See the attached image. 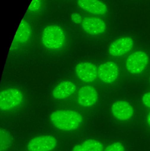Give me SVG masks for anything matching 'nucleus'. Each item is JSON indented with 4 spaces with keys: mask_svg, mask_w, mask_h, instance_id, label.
I'll return each instance as SVG.
<instances>
[{
    "mask_svg": "<svg viewBox=\"0 0 150 151\" xmlns=\"http://www.w3.org/2000/svg\"><path fill=\"white\" fill-rule=\"evenodd\" d=\"M78 6L83 10L97 15H103L107 12V5L100 0H77Z\"/></svg>",
    "mask_w": 150,
    "mask_h": 151,
    "instance_id": "f8f14e48",
    "label": "nucleus"
},
{
    "mask_svg": "<svg viewBox=\"0 0 150 151\" xmlns=\"http://www.w3.org/2000/svg\"><path fill=\"white\" fill-rule=\"evenodd\" d=\"M146 122H147L148 124L149 125V126L150 127V111H149V113L146 116Z\"/></svg>",
    "mask_w": 150,
    "mask_h": 151,
    "instance_id": "412c9836",
    "label": "nucleus"
},
{
    "mask_svg": "<svg viewBox=\"0 0 150 151\" xmlns=\"http://www.w3.org/2000/svg\"><path fill=\"white\" fill-rule=\"evenodd\" d=\"M42 5V1L41 0H33L31 4L29 6V8L28 9V11L31 12H36L38 11Z\"/></svg>",
    "mask_w": 150,
    "mask_h": 151,
    "instance_id": "a211bd4d",
    "label": "nucleus"
},
{
    "mask_svg": "<svg viewBox=\"0 0 150 151\" xmlns=\"http://www.w3.org/2000/svg\"><path fill=\"white\" fill-rule=\"evenodd\" d=\"M97 72L98 77L101 81L106 84H110L117 78L119 69L116 63L106 61L98 67Z\"/></svg>",
    "mask_w": 150,
    "mask_h": 151,
    "instance_id": "423d86ee",
    "label": "nucleus"
},
{
    "mask_svg": "<svg viewBox=\"0 0 150 151\" xmlns=\"http://www.w3.org/2000/svg\"><path fill=\"white\" fill-rule=\"evenodd\" d=\"M104 151H125V147L121 142H116L107 146Z\"/></svg>",
    "mask_w": 150,
    "mask_h": 151,
    "instance_id": "f3484780",
    "label": "nucleus"
},
{
    "mask_svg": "<svg viewBox=\"0 0 150 151\" xmlns=\"http://www.w3.org/2000/svg\"><path fill=\"white\" fill-rule=\"evenodd\" d=\"M111 111L116 119L120 121H126L132 117L135 110L133 107L129 102L119 100L112 104Z\"/></svg>",
    "mask_w": 150,
    "mask_h": 151,
    "instance_id": "1a4fd4ad",
    "label": "nucleus"
},
{
    "mask_svg": "<svg viewBox=\"0 0 150 151\" xmlns=\"http://www.w3.org/2000/svg\"><path fill=\"white\" fill-rule=\"evenodd\" d=\"M77 100L80 106L89 107L94 105L98 100V93L95 88L91 85L81 87L78 93Z\"/></svg>",
    "mask_w": 150,
    "mask_h": 151,
    "instance_id": "6e6552de",
    "label": "nucleus"
},
{
    "mask_svg": "<svg viewBox=\"0 0 150 151\" xmlns=\"http://www.w3.org/2000/svg\"><path fill=\"white\" fill-rule=\"evenodd\" d=\"M57 145L56 139L51 135H43L32 139L28 143L30 151H52Z\"/></svg>",
    "mask_w": 150,
    "mask_h": 151,
    "instance_id": "39448f33",
    "label": "nucleus"
},
{
    "mask_svg": "<svg viewBox=\"0 0 150 151\" xmlns=\"http://www.w3.org/2000/svg\"><path fill=\"white\" fill-rule=\"evenodd\" d=\"M76 87V85L71 81H61L53 90L52 96L57 100L66 99L75 93Z\"/></svg>",
    "mask_w": 150,
    "mask_h": 151,
    "instance_id": "ddd939ff",
    "label": "nucleus"
},
{
    "mask_svg": "<svg viewBox=\"0 0 150 151\" xmlns=\"http://www.w3.org/2000/svg\"><path fill=\"white\" fill-rule=\"evenodd\" d=\"M81 27L85 32L92 35L102 34L106 29L105 22L101 18L94 17L84 18L81 22Z\"/></svg>",
    "mask_w": 150,
    "mask_h": 151,
    "instance_id": "9b49d317",
    "label": "nucleus"
},
{
    "mask_svg": "<svg viewBox=\"0 0 150 151\" xmlns=\"http://www.w3.org/2000/svg\"><path fill=\"white\" fill-rule=\"evenodd\" d=\"M149 81H150V77H149Z\"/></svg>",
    "mask_w": 150,
    "mask_h": 151,
    "instance_id": "4be33fe9",
    "label": "nucleus"
},
{
    "mask_svg": "<svg viewBox=\"0 0 150 151\" xmlns=\"http://www.w3.org/2000/svg\"><path fill=\"white\" fill-rule=\"evenodd\" d=\"M65 42V34L59 25H50L46 27L42 32V42L47 49L56 50L63 47Z\"/></svg>",
    "mask_w": 150,
    "mask_h": 151,
    "instance_id": "f03ea898",
    "label": "nucleus"
},
{
    "mask_svg": "<svg viewBox=\"0 0 150 151\" xmlns=\"http://www.w3.org/2000/svg\"><path fill=\"white\" fill-rule=\"evenodd\" d=\"M75 71L77 77L82 81L93 82L98 76L97 67L90 62H81L76 64Z\"/></svg>",
    "mask_w": 150,
    "mask_h": 151,
    "instance_id": "0eeeda50",
    "label": "nucleus"
},
{
    "mask_svg": "<svg viewBox=\"0 0 150 151\" xmlns=\"http://www.w3.org/2000/svg\"><path fill=\"white\" fill-rule=\"evenodd\" d=\"M1 135V151H5L8 149L12 142V137L11 134L4 129H1L0 130Z\"/></svg>",
    "mask_w": 150,
    "mask_h": 151,
    "instance_id": "dca6fc26",
    "label": "nucleus"
},
{
    "mask_svg": "<svg viewBox=\"0 0 150 151\" xmlns=\"http://www.w3.org/2000/svg\"><path fill=\"white\" fill-rule=\"evenodd\" d=\"M50 119L55 127L65 131L76 130L83 121V117L79 113L69 110L55 111L51 114Z\"/></svg>",
    "mask_w": 150,
    "mask_h": 151,
    "instance_id": "f257e3e1",
    "label": "nucleus"
},
{
    "mask_svg": "<svg viewBox=\"0 0 150 151\" xmlns=\"http://www.w3.org/2000/svg\"><path fill=\"white\" fill-rule=\"evenodd\" d=\"M31 35V28L30 24L25 20L21 21L15 36V41L20 44L27 42Z\"/></svg>",
    "mask_w": 150,
    "mask_h": 151,
    "instance_id": "4468645a",
    "label": "nucleus"
},
{
    "mask_svg": "<svg viewBox=\"0 0 150 151\" xmlns=\"http://www.w3.org/2000/svg\"><path fill=\"white\" fill-rule=\"evenodd\" d=\"M142 102L146 107L150 109V91L145 93L142 96Z\"/></svg>",
    "mask_w": 150,
    "mask_h": 151,
    "instance_id": "6ab92c4d",
    "label": "nucleus"
},
{
    "mask_svg": "<svg viewBox=\"0 0 150 151\" xmlns=\"http://www.w3.org/2000/svg\"><path fill=\"white\" fill-rule=\"evenodd\" d=\"M149 63L148 54L141 50H138L129 55L126 61V68L127 71L134 75L142 73Z\"/></svg>",
    "mask_w": 150,
    "mask_h": 151,
    "instance_id": "20e7f679",
    "label": "nucleus"
},
{
    "mask_svg": "<svg viewBox=\"0 0 150 151\" xmlns=\"http://www.w3.org/2000/svg\"><path fill=\"white\" fill-rule=\"evenodd\" d=\"M103 145L94 139H88L75 146L72 151H103Z\"/></svg>",
    "mask_w": 150,
    "mask_h": 151,
    "instance_id": "2eb2a0df",
    "label": "nucleus"
},
{
    "mask_svg": "<svg viewBox=\"0 0 150 151\" xmlns=\"http://www.w3.org/2000/svg\"><path fill=\"white\" fill-rule=\"evenodd\" d=\"M133 44V40L131 37H120L110 44L108 48V52L114 57L122 56L132 49Z\"/></svg>",
    "mask_w": 150,
    "mask_h": 151,
    "instance_id": "9d476101",
    "label": "nucleus"
},
{
    "mask_svg": "<svg viewBox=\"0 0 150 151\" xmlns=\"http://www.w3.org/2000/svg\"><path fill=\"white\" fill-rule=\"evenodd\" d=\"M24 96L20 90L15 88H8L0 93V109L2 111L12 110L20 106Z\"/></svg>",
    "mask_w": 150,
    "mask_h": 151,
    "instance_id": "7ed1b4c3",
    "label": "nucleus"
},
{
    "mask_svg": "<svg viewBox=\"0 0 150 151\" xmlns=\"http://www.w3.org/2000/svg\"><path fill=\"white\" fill-rule=\"evenodd\" d=\"M82 18L81 15L76 12H74L71 15V20L75 24H80L82 21Z\"/></svg>",
    "mask_w": 150,
    "mask_h": 151,
    "instance_id": "aec40b11",
    "label": "nucleus"
}]
</instances>
